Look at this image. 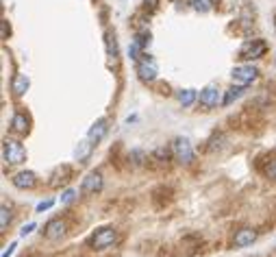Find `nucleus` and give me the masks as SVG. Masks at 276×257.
<instances>
[{
	"label": "nucleus",
	"mask_w": 276,
	"mask_h": 257,
	"mask_svg": "<svg viewBox=\"0 0 276 257\" xmlns=\"http://www.w3.org/2000/svg\"><path fill=\"white\" fill-rule=\"evenodd\" d=\"M168 157H170V151H168V149H157V151H155V159L168 161Z\"/></svg>",
	"instance_id": "26"
},
{
	"label": "nucleus",
	"mask_w": 276,
	"mask_h": 257,
	"mask_svg": "<svg viewBox=\"0 0 276 257\" xmlns=\"http://www.w3.org/2000/svg\"><path fill=\"white\" fill-rule=\"evenodd\" d=\"M107 118H100V120H96V122H94L91 124V129H89V133H87V139H89V142L91 144H98L100 142V139H103L105 135H107Z\"/></svg>",
	"instance_id": "12"
},
{
	"label": "nucleus",
	"mask_w": 276,
	"mask_h": 257,
	"mask_svg": "<svg viewBox=\"0 0 276 257\" xmlns=\"http://www.w3.org/2000/svg\"><path fill=\"white\" fill-rule=\"evenodd\" d=\"M255 240H257V231H255V229H250V227H242L239 231H235L233 244L242 248V246H250Z\"/></svg>",
	"instance_id": "11"
},
{
	"label": "nucleus",
	"mask_w": 276,
	"mask_h": 257,
	"mask_svg": "<svg viewBox=\"0 0 276 257\" xmlns=\"http://www.w3.org/2000/svg\"><path fill=\"white\" fill-rule=\"evenodd\" d=\"M130 161H133L135 166H142L144 161H146V153H144V151H140V149L130 151Z\"/></svg>",
	"instance_id": "22"
},
{
	"label": "nucleus",
	"mask_w": 276,
	"mask_h": 257,
	"mask_svg": "<svg viewBox=\"0 0 276 257\" xmlns=\"http://www.w3.org/2000/svg\"><path fill=\"white\" fill-rule=\"evenodd\" d=\"M11 183L16 188H20V190H33L35 183H37V174L31 172V170H22V172H18L16 177L11 179Z\"/></svg>",
	"instance_id": "10"
},
{
	"label": "nucleus",
	"mask_w": 276,
	"mask_h": 257,
	"mask_svg": "<svg viewBox=\"0 0 276 257\" xmlns=\"http://www.w3.org/2000/svg\"><path fill=\"white\" fill-rule=\"evenodd\" d=\"M115 242H118V231H115L113 227H103V229H98V231L91 236L89 246L96 248V251H103V248L113 246Z\"/></svg>",
	"instance_id": "2"
},
{
	"label": "nucleus",
	"mask_w": 276,
	"mask_h": 257,
	"mask_svg": "<svg viewBox=\"0 0 276 257\" xmlns=\"http://www.w3.org/2000/svg\"><path fill=\"white\" fill-rule=\"evenodd\" d=\"M3 159L7 161V164H11V166L24 164V161H26L24 146H22L20 142H16V139H5V142H3Z\"/></svg>",
	"instance_id": "1"
},
{
	"label": "nucleus",
	"mask_w": 276,
	"mask_h": 257,
	"mask_svg": "<svg viewBox=\"0 0 276 257\" xmlns=\"http://www.w3.org/2000/svg\"><path fill=\"white\" fill-rule=\"evenodd\" d=\"M11 129L16 131V133H26L28 131V118L26 114H16L11 118Z\"/></svg>",
	"instance_id": "15"
},
{
	"label": "nucleus",
	"mask_w": 276,
	"mask_h": 257,
	"mask_svg": "<svg viewBox=\"0 0 276 257\" xmlns=\"http://www.w3.org/2000/svg\"><path fill=\"white\" fill-rule=\"evenodd\" d=\"M103 186H105L103 174H100V172H89V174H87V177L83 179L81 190H83L85 194H96V192H100V190H103Z\"/></svg>",
	"instance_id": "9"
},
{
	"label": "nucleus",
	"mask_w": 276,
	"mask_h": 257,
	"mask_svg": "<svg viewBox=\"0 0 276 257\" xmlns=\"http://www.w3.org/2000/svg\"><path fill=\"white\" fill-rule=\"evenodd\" d=\"M172 155L176 157V161H180V164H190V161L194 159V149L190 144V139L187 137H176L172 142Z\"/></svg>",
	"instance_id": "3"
},
{
	"label": "nucleus",
	"mask_w": 276,
	"mask_h": 257,
	"mask_svg": "<svg viewBox=\"0 0 276 257\" xmlns=\"http://www.w3.org/2000/svg\"><path fill=\"white\" fill-rule=\"evenodd\" d=\"M265 174H267V177H270V179H274V181H276V159H274V161H270V166L265 168Z\"/></svg>",
	"instance_id": "28"
},
{
	"label": "nucleus",
	"mask_w": 276,
	"mask_h": 257,
	"mask_svg": "<svg viewBox=\"0 0 276 257\" xmlns=\"http://www.w3.org/2000/svg\"><path fill=\"white\" fill-rule=\"evenodd\" d=\"M91 142H89V139H85V142H81V144H78V149H76V153H74V155H76V159L78 161H85L87 157H89V153H91Z\"/></svg>",
	"instance_id": "19"
},
{
	"label": "nucleus",
	"mask_w": 276,
	"mask_h": 257,
	"mask_svg": "<svg viewBox=\"0 0 276 257\" xmlns=\"http://www.w3.org/2000/svg\"><path fill=\"white\" fill-rule=\"evenodd\" d=\"M55 205V201H41L39 205H37V211H46V209H50Z\"/></svg>",
	"instance_id": "30"
},
{
	"label": "nucleus",
	"mask_w": 276,
	"mask_h": 257,
	"mask_svg": "<svg viewBox=\"0 0 276 257\" xmlns=\"http://www.w3.org/2000/svg\"><path fill=\"white\" fill-rule=\"evenodd\" d=\"M13 251H16V242H11V244L7 246L5 251H3V255H0V257H11V255H13Z\"/></svg>",
	"instance_id": "31"
},
{
	"label": "nucleus",
	"mask_w": 276,
	"mask_h": 257,
	"mask_svg": "<svg viewBox=\"0 0 276 257\" xmlns=\"http://www.w3.org/2000/svg\"><path fill=\"white\" fill-rule=\"evenodd\" d=\"M31 87V79H28L26 75H16L11 81V92L16 94V96H24L26 90Z\"/></svg>",
	"instance_id": "13"
},
{
	"label": "nucleus",
	"mask_w": 276,
	"mask_h": 257,
	"mask_svg": "<svg viewBox=\"0 0 276 257\" xmlns=\"http://www.w3.org/2000/svg\"><path fill=\"white\" fill-rule=\"evenodd\" d=\"M72 177V168L70 166H59L57 170L53 172V181H50V186L53 188H59L63 186V183H68Z\"/></svg>",
	"instance_id": "14"
},
{
	"label": "nucleus",
	"mask_w": 276,
	"mask_h": 257,
	"mask_svg": "<svg viewBox=\"0 0 276 257\" xmlns=\"http://www.w3.org/2000/svg\"><path fill=\"white\" fill-rule=\"evenodd\" d=\"M246 92V85H233L231 90H226V94H224V98H222V105H231L233 100H237L242 94Z\"/></svg>",
	"instance_id": "17"
},
{
	"label": "nucleus",
	"mask_w": 276,
	"mask_h": 257,
	"mask_svg": "<svg viewBox=\"0 0 276 257\" xmlns=\"http://www.w3.org/2000/svg\"><path fill=\"white\" fill-rule=\"evenodd\" d=\"M0 38H3V40L9 38V22H7V20L0 22Z\"/></svg>",
	"instance_id": "27"
},
{
	"label": "nucleus",
	"mask_w": 276,
	"mask_h": 257,
	"mask_svg": "<svg viewBox=\"0 0 276 257\" xmlns=\"http://www.w3.org/2000/svg\"><path fill=\"white\" fill-rule=\"evenodd\" d=\"M9 223H11V211H9V207H7V205H3V207H0V229L7 231Z\"/></svg>",
	"instance_id": "21"
},
{
	"label": "nucleus",
	"mask_w": 276,
	"mask_h": 257,
	"mask_svg": "<svg viewBox=\"0 0 276 257\" xmlns=\"http://www.w3.org/2000/svg\"><path fill=\"white\" fill-rule=\"evenodd\" d=\"M198 100H200V105H202V107L213 109V107H217V105L222 102V92L217 90L215 85H207L205 90H200Z\"/></svg>",
	"instance_id": "7"
},
{
	"label": "nucleus",
	"mask_w": 276,
	"mask_h": 257,
	"mask_svg": "<svg viewBox=\"0 0 276 257\" xmlns=\"http://www.w3.org/2000/svg\"><path fill=\"white\" fill-rule=\"evenodd\" d=\"M107 55L113 59V63L118 61V42H115L113 33H107Z\"/></svg>",
	"instance_id": "18"
},
{
	"label": "nucleus",
	"mask_w": 276,
	"mask_h": 257,
	"mask_svg": "<svg viewBox=\"0 0 276 257\" xmlns=\"http://www.w3.org/2000/svg\"><path fill=\"white\" fill-rule=\"evenodd\" d=\"M74 198H76V192H74V190H65V192L61 194V203L68 205V203L74 201Z\"/></svg>",
	"instance_id": "25"
},
{
	"label": "nucleus",
	"mask_w": 276,
	"mask_h": 257,
	"mask_svg": "<svg viewBox=\"0 0 276 257\" xmlns=\"http://www.w3.org/2000/svg\"><path fill=\"white\" fill-rule=\"evenodd\" d=\"M265 42L263 40H248L242 46V50H239V59L244 61H252V59H259L261 55L265 53Z\"/></svg>",
	"instance_id": "4"
},
{
	"label": "nucleus",
	"mask_w": 276,
	"mask_h": 257,
	"mask_svg": "<svg viewBox=\"0 0 276 257\" xmlns=\"http://www.w3.org/2000/svg\"><path fill=\"white\" fill-rule=\"evenodd\" d=\"M35 227H37L35 223H28V225H24V227H22V229H20V236H22V238L28 236V233H31V231L35 229Z\"/></svg>",
	"instance_id": "29"
},
{
	"label": "nucleus",
	"mask_w": 276,
	"mask_h": 257,
	"mask_svg": "<svg viewBox=\"0 0 276 257\" xmlns=\"http://www.w3.org/2000/svg\"><path fill=\"white\" fill-rule=\"evenodd\" d=\"M137 75L144 83H152L159 75V68H157V61L152 57H144V59L137 61Z\"/></svg>",
	"instance_id": "5"
},
{
	"label": "nucleus",
	"mask_w": 276,
	"mask_h": 257,
	"mask_svg": "<svg viewBox=\"0 0 276 257\" xmlns=\"http://www.w3.org/2000/svg\"><path fill=\"white\" fill-rule=\"evenodd\" d=\"M196 100H198V92L192 90V87H190V90H180L178 92V102L183 107H192Z\"/></svg>",
	"instance_id": "16"
},
{
	"label": "nucleus",
	"mask_w": 276,
	"mask_h": 257,
	"mask_svg": "<svg viewBox=\"0 0 276 257\" xmlns=\"http://www.w3.org/2000/svg\"><path fill=\"white\" fill-rule=\"evenodd\" d=\"M192 7L200 13H207L213 9V0H192Z\"/></svg>",
	"instance_id": "20"
},
{
	"label": "nucleus",
	"mask_w": 276,
	"mask_h": 257,
	"mask_svg": "<svg viewBox=\"0 0 276 257\" xmlns=\"http://www.w3.org/2000/svg\"><path fill=\"white\" fill-rule=\"evenodd\" d=\"M135 42L140 44L142 48H148V46H150V33H148V31H144V33H137V35H135Z\"/></svg>",
	"instance_id": "23"
},
{
	"label": "nucleus",
	"mask_w": 276,
	"mask_h": 257,
	"mask_svg": "<svg viewBox=\"0 0 276 257\" xmlns=\"http://www.w3.org/2000/svg\"><path fill=\"white\" fill-rule=\"evenodd\" d=\"M41 233H43V238H46V240H61L65 236V223H63L61 218L48 220Z\"/></svg>",
	"instance_id": "8"
},
{
	"label": "nucleus",
	"mask_w": 276,
	"mask_h": 257,
	"mask_svg": "<svg viewBox=\"0 0 276 257\" xmlns=\"http://www.w3.org/2000/svg\"><path fill=\"white\" fill-rule=\"evenodd\" d=\"M140 50H142V46H140L137 42H133V44H130V48H128V57H130V59H135V61H140V59H142V57H140Z\"/></svg>",
	"instance_id": "24"
},
{
	"label": "nucleus",
	"mask_w": 276,
	"mask_h": 257,
	"mask_svg": "<svg viewBox=\"0 0 276 257\" xmlns=\"http://www.w3.org/2000/svg\"><path fill=\"white\" fill-rule=\"evenodd\" d=\"M231 77L237 85H250L252 81L259 77V70L255 65H235L233 72H231Z\"/></svg>",
	"instance_id": "6"
}]
</instances>
